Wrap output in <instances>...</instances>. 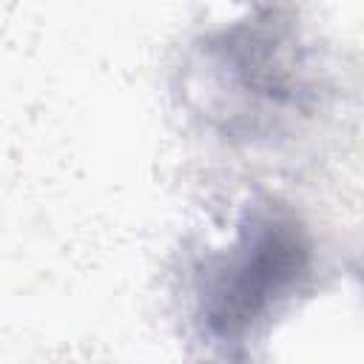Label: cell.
I'll use <instances>...</instances> for the list:
<instances>
[{"mask_svg":"<svg viewBox=\"0 0 364 364\" xmlns=\"http://www.w3.org/2000/svg\"><path fill=\"white\" fill-rule=\"evenodd\" d=\"M205 114L228 134H262L293 111H307V57L293 20L270 6L208 37L196 51Z\"/></svg>","mask_w":364,"mask_h":364,"instance_id":"6da1fadb","label":"cell"},{"mask_svg":"<svg viewBox=\"0 0 364 364\" xmlns=\"http://www.w3.org/2000/svg\"><path fill=\"white\" fill-rule=\"evenodd\" d=\"M310 264L301 222L282 205H253L233 245L196 273V324L202 336L233 350L299 287Z\"/></svg>","mask_w":364,"mask_h":364,"instance_id":"7a4b0ae2","label":"cell"}]
</instances>
